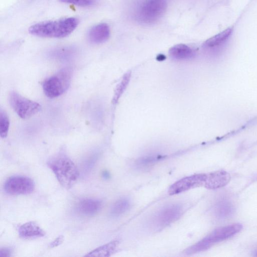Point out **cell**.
<instances>
[{
  "mask_svg": "<svg viewBox=\"0 0 257 257\" xmlns=\"http://www.w3.org/2000/svg\"><path fill=\"white\" fill-rule=\"evenodd\" d=\"M47 164L64 188L70 189L76 182L79 175L78 170L64 149L51 157Z\"/></svg>",
  "mask_w": 257,
  "mask_h": 257,
  "instance_id": "1",
  "label": "cell"
},
{
  "mask_svg": "<svg viewBox=\"0 0 257 257\" xmlns=\"http://www.w3.org/2000/svg\"><path fill=\"white\" fill-rule=\"evenodd\" d=\"M78 20L69 17L36 24L29 29V33L42 37L61 38L70 35L77 27Z\"/></svg>",
  "mask_w": 257,
  "mask_h": 257,
  "instance_id": "2",
  "label": "cell"
},
{
  "mask_svg": "<svg viewBox=\"0 0 257 257\" xmlns=\"http://www.w3.org/2000/svg\"><path fill=\"white\" fill-rule=\"evenodd\" d=\"M242 228L240 223H234L218 228L196 243L185 250L186 254H192L206 250L216 243L223 241L239 232Z\"/></svg>",
  "mask_w": 257,
  "mask_h": 257,
  "instance_id": "3",
  "label": "cell"
},
{
  "mask_svg": "<svg viewBox=\"0 0 257 257\" xmlns=\"http://www.w3.org/2000/svg\"><path fill=\"white\" fill-rule=\"evenodd\" d=\"M72 77V69L65 67L47 78L44 81L42 84L45 94L51 98L61 95L70 86Z\"/></svg>",
  "mask_w": 257,
  "mask_h": 257,
  "instance_id": "4",
  "label": "cell"
},
{
  "mask_svg": "<svg viewBox=\"0 0 257 257\" xmlns=\"http://www.w3.org/2000/svg\"><path fill=\"white\" fill-rule=\"evenodd\" d=\"M9 101L13 109L23 119L31 117L41 109V105L38 102L26 98L15 91L10 93Z\"/></svg>",
  "mask_w": 257,
  "mask_h": 257,
  "instance_id": "5",
  "label": "cell"
},
{
  "mask_svg": "<svg viewBox=\"0 0 257 257\" xmlns=\"http://www.w3.org/2000/svg\"><path fill=\"white\" fill-rule=\"evenodd\" d=\"M166 7V0H145L139 9L138 19L143 23H154L163 15Z\"/></svg>",
  "mask_w": 257,
  "mask_h": 257,
  "instance_id": "6",
  "label": "cell"
},
{
  "mask_svg": "<svg viewBox=\"0 0 257 257\" xmlns=\"http://www.w3.org/2000/svg\"><path fill=\"white\" fill-rule=\"evenodd\" d=\"M35 189V183L29 177L13 176L5 183L4 190L11 195H26L32 193Z\"/></svg>",
  "mask_w": 257,
  "mask_h": 257,
  "instance_id": "7",
  "label": "cell"
},
{
  "mask_svg": "<svg viewBox=\"0 0 257 257\" xmlns=\"http://www.w3.org/2000/svg\"><path fill=\"white\" fill-rule=\"evenodd\" d=\"M207 174H197L183 178L173 183L169 188L168 193L177 194L191 189L204 185Z\"/></svg>",
  "mask_w": 257,
  "mask_h": 257,
  "instance_id": "8",
  "label": "cell"
},
{
  "mask_svg": "<svg viewBox=\"0 0 257 257\" xmlns=\"http://www.w3.org/2000/svg\"><path fill=\"white\" fill-rule=\"evenodd\" d=\"M182 214V208L178 204H171L162 209L156 214L154 222L157 227H163L176 221Z\"/></svg>",
  "mask_w": 257,
  "mask_h": 257,
  "instance_id": "9",
  "label": "cell"
},
{
  "mask_svg": "<svg viewBox=\"0 0 257 257\" xmlns=\"http://www.w3.org/2000/svg\"><path fill=\"white\" fill-rule=\"evenodd\" d=\"M231 177L226 171L220 170L207 174L204 187L209 189L221 188L229 182Z\"/></svg>",
  "mask_w": 257,
  "mask_h": 257,
  "instance_id": "10",
  "label": "cell"
},
{
  "mask_svg": "<svg viewBox=\"0 0 257 257\" xmlns=\"http://www.w3.org/2000/svg\"><path fill=\"white\" fill-rule=\"evenodd\" d=\"M17 230L20 237L25 239L42 237L46 234L39 225L33 221L21 225Z\"/></svg>",
  "mask_w": 257,
  "mask_h": 257,
  "instance_id": "11",
  "label": "cell"
},
{
  "mask_svg": "<svg viewBox=\"0 0 257 257\" xmlns=\"http://www.w3.org/2000/svg\"><path fill=\"white\" fill-rule=\"evenodd\" d=\"M109 36V27L105 23H100L94 26L89 31L88 34L89 40L94 44H100L105 42Z\"/></svg>",
  "mask_w": 257,
  "mask_h": 257,
  "instance_id": "12",
  "label": "cell"
},
{
  "mask_svg": "<svg viewBox=\"0 0 257 257\" xmlns=\"http://www.w3.org/2000/svg\"><path fill=\"white\" fill-rule=\"evenodd\" d=\"M102 206L101 201L96 199L85 198L81 200L77 205L78 211L85 215L91 216L96 214Z\"/></svg>",
  "mask_w": 257,
  "mask_h": 257,
  "instance_id": "13",
  "label": "cell"
},
{
  "mask_svg": "<svg viewBox=\"0 0 257 257\" xmlns=\"http://www.w3.org/2000/svg\"><path fill=\"white\" fill-rule=\"evenodd\" d=\"M232 32V28L226 29L207 40L203 44V47L208 49H213L222 46L227 41Z\"/></svg>",
  "mask_w": 257,
  "mask_h": 257,
  "instance_id": "14",
  "label": "cell"
},
{
  "mask_svg": "<svg viewBox=\"0 0 257 257\" xmlns=\"http://www.w3.org/2000/svg\"><path fill=\"white\" fill-rule=\"evenodd\" d=\"M119 244L118 240L111 241L97 247L84 255L85 256H109L114 253Z\"/></svg>",
  "mask_w": 257,
  "mask_h": 257,
  "instance_id": "15",
  "label": "cell"
},
{
  "mask_svg": "<svg viewBox=\"0 0 257 257\" xmlns=\"http://www.w3.org/2000/svg\"><path fill=\"white\" fill-rule=\"evenodd\" d=\"M170 55L173 58L184 60L192 58L194 52L189 46L185 44H177L170 49Z\"/></svg>",
  "mask_w": 257,
  "mask_h": 257,
  "instance_id": "16",
  "label": "cell"
},
{
  "mask_svg": "<svg viewBox=\"0 0 257 257\" xmlns=\"http://www.w3.org/2000/svg\"><path fill=\"white\" fill-rule=\"evenodd\" d=\"M234 210L232 204L228 200L220 201L215 205V214L216 216L221 218L228 217L231 216Z\"/></svg>",
  "mask_w": 257,
  "mask_h": 257,
  "instance_id": "17",
  "label": "cell"
},
{
  "mask_svg": "<svg viewBox=\"0 0 257 257\" xmlns=\"http://www.w3.org/2000/svg\"><path fill=\"white\" fill-rule=\"evenodd\" d=\"M130 203L126 198H121L112 205L110 213L112 216H119L125 212L129 208Z\"/></svg>",
  "mask_w": 257,
  "mask_h": 257,
  "instance_id": "18",
  "label": "cell"
},
{
  "mask_svg": "<svg viewBox=\"0 0 257 257\" xmlns=\"http://www.w3.org/2000/svg\"><path fill=\"white\" fill-rule=\"evenodd\" d=\"M131 77V72L126 73L123 76L121 80L117 85L114 91V96L112 99L113 103H115L119 98L123 91L125 89L130 81Z\"/></svg>",
  "mask_w": 257,
  "mask_h": 257,
  "instance_id": "19",
  "label": "cell"
},
{
  "mask_svg": "<svg viewBox=\"0 0 257 257\" xmlns=\"http://www.w3.org/2000/svg\"><path fill=\"white\" fill-rule=\"evenodd\" d=\"M10 127V120L8 114L2 108L0 110V135L2 138H5L8 134Z\"/></svg>",
  "mask_w": 257,
  "mask_h": 257,
  "instance_id": "20",
  "label": "cell"
},
{
  "mask_svg": "<svg viewBox=\"0 0 257 257\" xmlns=\"http://www.w3.org/2000/svg\"><path fill=\"white\" fill-rule=\"evenodd\" d=\"M60 2L82 7H90L95 5L97 0H59Z\"/></svg>",
  "mask_w": 257,
  "mask_h": 257,
  "instance_id": "21",
  "label": "cell"
},
{
  "mask_svg": "<svg viewBox=\"0 0 257 257\" xmlns=\"http://www.w3.org/2000/svg\"><path fill=\"white\" fill-rule=\"evenodd\" d=\"M64 236L63 235H60L53 240L49 244V247L54 248L61 244L64 241Z\"/></svg>",
  "mask_w": 257,
  "mask_h": 257,
  "instance_id": "22",
  "label": "cell"
},
{
  "mask_svg": "<svg viewBox=\"0 0 257 257\" xmlns=\"http://www.w3.org/2000/svg\"><path fill=\"white\" fill-rule=\"evenodd\" d=\"M12 249L9 247H4L0 249V257H9L11 256Z\"/></svg>",
  "mask_w": 257,
  "mask_h": 257,
  "instance_id": "23",
  "label": "cell"
},
{
  "mask_svg": "<svg viewBox=\"0 0 257 257\" xmlns=\"http://www.w3.org/2000/svg\"><path fill=\"white\" fill-rule=\"evenodd\" d=\"M255 256H257V251L255 252Z\"/></svg>",
  "mask_w": 257,
  "mask_h": 257,
  "instance_id": "24",
  "label": "cell"
}]
</instances>
